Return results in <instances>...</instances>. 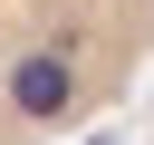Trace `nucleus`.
<instances>
[{
  "label": "nucleus",
  "mask_w": 154,
  "mask_h": 145,
  "mask_svg": "<svg viewBox=\"0 0 154 145\" xmlns=\"http://www.w3.org/2000/svg\"><path fill=\"white\" fill-rule=\"evenodd\" d=\"M154 68V0H0V145H48Z\"/></svg>",
  "instance_id": "obj_1"
}]
</instances>
